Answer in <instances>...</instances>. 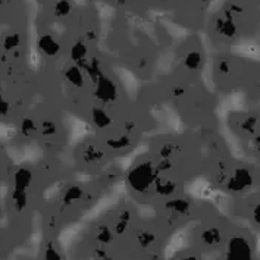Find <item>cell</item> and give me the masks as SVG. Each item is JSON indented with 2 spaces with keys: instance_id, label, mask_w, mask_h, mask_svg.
Wrapping results in <instances>:
<instances>
[{
  "instance_id": "cell-3",
  "label": "cell",
  "mask_w": 260,
  "mask_h": 260,
  "mask_svg": "<svg viewBox=\"0 0 260 260\" xmlns=\"http://www.w3.org/2000/svg\"><path fill=\"white\" fill-rule=\"evenodd\" d=\"M68 78L71 81L74 82L75 85H81L82 84V77H81V72L78 71L77 68H71L68 71Z\"/></svg>"
},
{
  "instance_id": "cell-2",
  "label": "cell",
  "mask_w": 260,
  "mask_h": 260,
  "mask_svg": "<svg viewBox=\"0 0 260 260\" xmlns=\"http://www.w3.org/2000/svg\"><path fill=\"white\" fill-rule=\"evenodd\" d=\"M40 47L44 50V52H47L49 55H53V53H56L57 52V44H56L55 41L52 40L49 36H46V37H43L40 41Z\"/></svg>"
},
{
  "instance_id": "cell-1",
  "label": "cell",
  "mask_w": 260,
  "mask_h": 260,
  "mask_svg": "<svg viewBox=\"0 0 260 260\" xmlns=\"http://www.w3.org/2000/svg\"><path fill=\"white\" fill-rule=\"evenodd\" d=\"M228 260H250V251L244 240L240 238H237L235 241L233 240L228 253Z\"/></svg>"
},
{
  "instance_id": "cell-4",
  "label": "cell",
  "mask_w": 260,
  "mask_h": 260,
  "mask_svg": "<svg viewBox=\"0 0 260 260\" xmlns=\"http://www.w3.org/2000/svg\"><path fill=\"white\" fill-rule=\"evenodd\" d=\"M8 108H9V105L0 97V113H2V115H6V113H8Z\"/></svg>"
}]
</instances>
